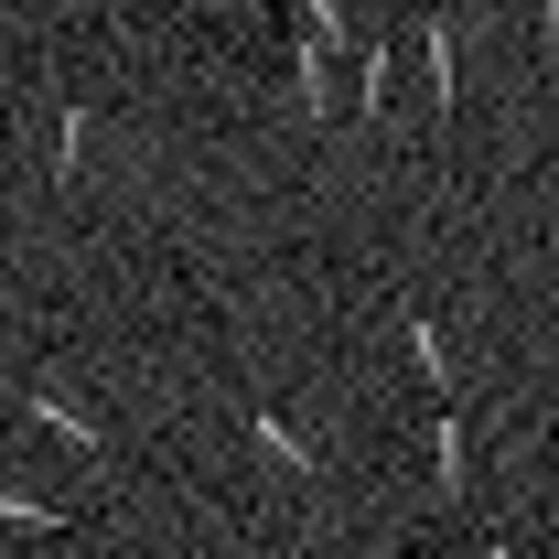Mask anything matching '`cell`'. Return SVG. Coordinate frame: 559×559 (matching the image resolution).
<instances>
[{"label":"cell","mask_w":559,"mask_h":559,"mask_svg":"<svg viewBox=\"0 0 559 559\" xmlns=\"http://www.w3.org/2000/svg\"><path fill=\"white\" fill-rule=\"evenodd\" d=\"M75 162H86V108L55 119V183H75Z\"/></svg>","instance_id":"cell-6"},{"label":"cell","mask_w":559,"mask_h":559,"mask_svg":"<svg viewBox=\"0 0 559 559\" xmlns=\"http://www.w3.org/2000/svg\"><path fill=\"white\" fill-rule=\"evenodd\" d=\"M485 559H516V549H506V538H485Z\"/></svg>","instance_id":"cell-7"},{"label":"cell","mask_w":559,"mask_h":559,"mask_svg":"<svg viewBox=\"0 0 559 559\" xmlns=\"http://www.w3.org/2000/svg\"><path fill=\"white\" fill-rule=\"evenodd\" d=\"M409 355H419V377H430V399H452V345H441L430 312H409Z\"/></svg>","instance_id":"cell-5"},{"label":"cell","mask_w":559,"mask_h":559,"mask_svg":"<svg viewBox=\"0 0 559 559\" xmlns=\"http://www.w3.org/2000/svg\"><path fill=\"white\" fill-rule=\"evenodd\" d=\"M11 409L33 419V430H44V441H66L75 463H108V441H97V419L75 409V399H55V388H22V399H11Z\"/></svg>","instance_id":"cell-1"},{"label":"cell","mask_w":559,"mask_h":559,"mask_svg":"<svg viewBox=\"0 0 559 559\" xmlns=\"http://www.w3.org/2000/svg\"><path fill=\"white\" fill-rule=\"evenodd\" d=\"M0 527H22V538H55V527H75L66 506H44V495H22V485H0Z\"/></svg>","instance_id":"cell-4"},{"label":"cell","mask_w":559,"mask_h":559,"mask_svg":"<svg viewBox=\"0 0 559 559\" xmlns=\"http://www.w3.org/2000/svg\"><path fill=\"white\" fill-rule=\"evenodd\" d=\"M430 474H441V495H463V474H474V463H463V409H452V399H441V419H430Z\"/></svg>","instance_id":"cell-3"},{"label":"cell","mask_w":559,"mask_h":559,"mask_svg":"<svg viewBox=\"0 0 559 559\" xmlns=\"http://www.w3.org/2000/svg\"><path fill=\"white\" fill-rule=\"evenodd\" d=\"M248 441H259V463H280V474H301V485H323V452L290 430V419H270V409H248Z\"/></svg>","instance_id":"cell-2"}]
</instances>
